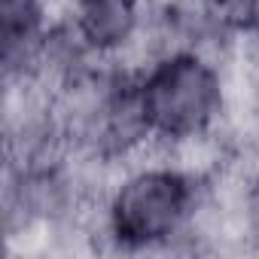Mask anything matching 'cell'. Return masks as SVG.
Segmentation results:
<instances>
[{
  "label": "cell",
  "instance_id": "obj_4",
  "mask_svg": "<svg viewBox=\"0 0 259 259\" xmlns=\"http://www.w3.org/2000/svg\"><path fill=\"white\" fill-rule=\"evenodd\" d=\"M223 220L235 229V235L259 250V162L247 165L238 180L235 189L229 195V210L223 213Z\"/></svg>",
  "mask_w": 259,
  "mask_h": 259
},
{
  "label": "cell",
  "instance_id": "obj_3",
  "mask_svg": "<svg viewBox=\"0 0 259 259\" xmlns=\"http://www.w3.org/2000/svg\"><path fill=\"white\" fill-rule=\"evenodd\" d=\"M153 16L150 0H73L64 22L89 58L128 67V55H138L144 67L153 55Z\"/></svg>",
  "mask_w": 259,
  "mask_h": 259
},
{
  "label": "cell",
  "instance_id": "obj_1",
  "mask_svg": "<svg viewBox=\"0 0 259 259\" xmlns=\"http://www.w3.org/2000/svg\"><path fill=\"white\" fill-rule=\"evenodd\" d=\"M210 177L159 147L119 165L98 210V235L122 253L174 250L192 241L201 226Z\"/></svg>",
  "mask_w": 259,
  "mask_h": 259
},
{
  "label": "cell",
  "instance_id": "obj_2",
  "mask_svg": "<svg viewBox=\"0 0 259 259\" xmlns=\"http://www.w3.org/2000/svg\"><path fill=\"white\" fill-rule=\"evenodd\" d=\"M135 73L156 147L177 153L223 132L232 107V82L220 49L198 43L168 46Z\"/></svg>",
  "mask_w": 259,
  "mask_h": 259
}]
</instances>
